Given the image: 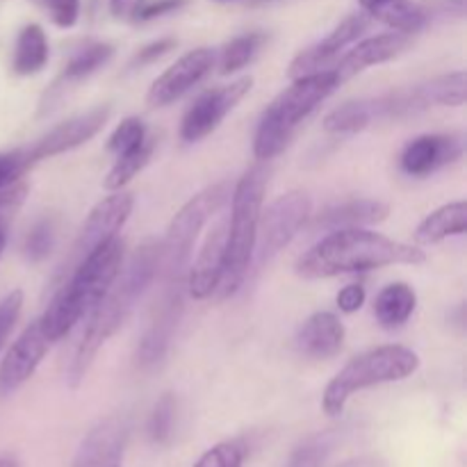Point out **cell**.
I'll list each match as a JSON object with an SVG mask.
<instances>
[{"label":"cell","instance_id":"cell-35","mask_svg":"<svg viewBox=\"0 0 467 467\" xmlns=\"http://www.w3.org/2000/svg\"><path fill=\"white\" fill-rule=\"evenodd\" d=\"M246 445L242 441H223L201 454L192 467H244Z\"/></svg>","mask_w":467,"mask_h":467},{"label":"cell","instance_id":"cell-43","mask_svg":"<svg viewBox=\"0 0 467 467\" xmlns=\"http://www.w3.org/2000/svg\"><path fill=\"white\" fill-rule=\"evenodd\" d=\"M337 467H388L383 459H377V456H360V459H349Z\"/></svg>","mask_w":467,"mask_h":467},{"label":"cell","instance_id":"cell-44","mask_svg":"<svg viewBox=\"0 0 467 467\" xmlns=\"http://www.w3.org/2000/svg\"><path fill=\"white\" fill-rule=\"evenodd\" d=\"M388 3H392V0H358L360 12L369 14V18H372L374 12H379V9H381V7H386Z\"/></svg>","mask_w":467,"mask_h":467},{"label":"cell","instance_id":"cell-20","mask_svg":"<svg viewBox=\"0 0 467 467\" xmlns=\"http://www.w3.org/2000/svg\"><path fill=\"white\" fill-rule=\"evenodd\" d=\"M345 324L331 310H317L299 327L295 345L301 356L313 360H328L337 356L345 345Z\"/></svg>","mask_w":467,"mask_h":467},{"label":"cell","instance_id":"cell-39","mask_svg":"<svg viewBox=\"0 0 467 467\" xmlns=\"http://www.w3.org/2000/svg\"><path fill=\"white\" fill-rule=\"evenodd\" d=\"M187 3H190V0H144L141 7L135 12V16H132V21H155V18L178 12V9L185 7Z\"/></svg>","mask_w":467,"mask_h":467},{"label":"cell","instance_id":"cell-14","mask_svg":"<svg viewBox=\"0 0 467 467\" xmlns=\"http://www.w3.org/2000/svg\"><path fill=\"white\" fill-rule=\"evenodd\" d=\"M369 23V14L365 12H356L349 14L347 18H342L331 32H328L324 39H319L317 44L308 46V48L301 50L290 64V78H301L308 76V73H317V71H327L328 67L333 68L336 59L342 57L349 46H354L360 36L368 32Z\"/></svg>","mask_w":467,"mask_h":467},{"label":"cell","instance_id":"cell-1","mask_svg":"<svg viewBox=\"0 0 467 467\" xmlns=\"http://www.w3.org/2000/svg\"><path fill=\"white\" fill-rule=\"evenodd\" d=\"M160 263H162L160 242L149 237V240L137 246L130 260L121 265V272H119L117 281L112 283L108 295L87 315V327L82 331L80 342H78L71 365L67 369L68 386L78 388L85 381L99 351L108 345L109 337L117 336L119 328L128 322V317L135 310L137 301L144 296L150 283L158 278Z\"/></svg>","mask_w":467,"mask_h":467},{"label":"cell","instance_id":"cell-13","mask_svg":"<svg viewBox=\"0 0 467 467\" xmlns=\"http://www.w3.org/2000/svg\"><path fill=\"white\" fill-rule=\"evenodd\" d=\"M109 114H112L109 105H99V108L87 109V112L76 114V117L67 119V121L50 128L48 132H44V135L35 141V144L26 149L32 167H35L36 162H41V160L57 158V155L68 153V150L78 149V146L94 140V137L105 128Z\"/></svg>","mask_w":467,"mask_h":467},{"label":"cell","instance_id":"cell-9","mask_svg":"<svg viewBox=\"0 0 467 467\" xmlns=\"http://www.w3.org/2000/svg\"><path fill=\"white\" fill-rule=\"evenodd\" d=\"M251 87H254V78L242 76L228 85H219L214 89L203 91L199 99H194V103L187 108L185 117H182V141L196 144V141H203L205 137L213 135L222 126L223 119L237 108V103L249 94Z\"/></svg>","mask_w":467,"mask_h":467},{"label":"cell","instance_id":"cell-26","mask_svg":"<svg viewBox=\"0 0 467 467\" xmlns=\"http://www.w3.org/2000/svg\"><path fill=\"white\" fill-rule=\"evenodd\" d=\"M424 109L429 108H461L467 99V73L451 71L433 80L415 85Z\"/></svg>","mask_w":467,"mask_h":467},{"label":"cell","instance_id":"cell-6","mask_svg":"<svg viewBox=\"0 0 467 467\" xmlns=\"http://www.w3.org/2000/svg\"><path fill=\"white\" fill-rule=\"evenodd\" d=\"M420 369V356L404 345H383L351 358L328 381L322 395V410L328 418H340L356 392L386 383L404 381Z\"/></svg>","mask_w":467,"mask_h":467},{"label":"cell","instance_id":"cell-23","mask_svg":"<svg viewBox=\"0 0 467 467\" xmlns=\"http://www.w3.org/2000/svg\"><path fill=\"white\" fill-rule=\"evenodd\" d=\"M418 308V292L409 283H390L374 299V317L386 331H397L413 317Z\"/></svg>","mask_w":467,"mask_h":467},{"label":"cell","instance_id":"cell-45","mask_svg":"<svg viewBox=\"0 0 467 467\" xmlns=\"http://www.w3.org/2000/svg\"><path fill=\"white\" fill-rule=\"evenodd\" d=\"M5 246H7V219L0 217V258L5 254Z\"/></svg>","mask_w":467,"mask_h":467},{"label":"cell","instance_id":"cell-28","mask_svg":"<svg viewBox=\"0 0 467 467\" xmlns=\"http://www.w3.org/2000/svg\"><path fill=\"white\" fill-rule=\"evenodd\" d=\"M372 18L386 23L390 30L401 32L406 36H413L427 27L429 12L420 3H413V0H392L386 7L374 12Z\"/></svg>","mask_w":467,"mask_h":467},{"label":"cell","instance_id":"cell-8","mask_svg":"<svg viewBox=\"0 0 467 467\" xmlns=\"http://www.w3.org/2000/svg\"><path fill=\"white\" fill-rule=\"evenodd\" d=\"M310 217H313V201L304 190H290L276 196L267 208L263 205L254 254L258 267L272 263L283 249H287Z\"/></svg>","mask_w":467,"mask_h":467},{"label":"cell","instance_id":"cell-41","mask_svg":"<svg viewBox=\"0 0 467 467\" xmlns=\"http://www.w3.org/2000/svg\"><path fill=\"white\" fill-rule=\"evenodd\" d=\"M365 301H368V292H365V287L360 285V283H349V285L342 287L336 296L337 308H340V313L345 315L358 313V310L365 306Z\"/></svg>","mask_w":467,"mask_h":467},{"label":"cell","instance_id":"cell-25","mask_svg":"<svg viewBox=\"0 0 467 467\" xmlns=\"http://www.w3.org/2000/svg\"><path fill=\"white\" fill-rule=\"evenodd\" d=\"M114 57V46L108 41H91V44L82 46L80 50L71 55V59L67 62L64 71L59 73V78L55 80L53 91H62L67 85H76V82L87 80L89 76H94L96 71L109 64V59Z\"/></svg>","mask_w":467,"mask_h":467},{"label":"cell","instance_id":"cell-12","mask_svg":"<svg viewBox=\"0 0 467 467\" xmlns=\"http://www.w3.org/2000/svg\"><path fill=\"white\" fill-rule=\"evenodd\" d=\"M187 287L182 285H164L160 304L155 306L153 317L149 327L141 333L140 345H137V365L141 369H155L164 363L169 349H171L173 333L182 315V299H185Z\"/></svg>","mask_w":467,"mask_h":467},{"label":"cell","instance_id":"cell-11","mask_svg":"<svg viewBox=\"0 0 467 467\" xmlns=\"http://www.w3.org/2000/svg\"><path fill=\"white\" fill-rule=\"evenodd\" d=\"M214 64H217V53L208 46H201V48L181 55L171 67L164 68L150 82L149 94H146L149 108H167V105L181 100L213 71Z\"/></svg>","mask_w":467,"mask_h":467},{"label":"cell","instance_id":"cell-47","mask_svg":"<svg viewBox=\"0 0 467 467\" xmlns=\"http://www.w3.org/2000/svg\"><path fill=\"white\" fill-rule=\"evenodd\" d=\"M217 3H231V0H217Z\"/></svg>","mask_w":467,"mask_h":467},{"label":"cell","instance_id":"cell-19","mask_svg":"<svg viewBox=\"0 0 467 467\" xmlns=\"http://www.w3.org/2000/svg\"><path fill=\"white\" fill-rule=\"evenodd\" d=\"M410 44V36L401 35V32H381V35L368 36V39H358L349 50L342 53L337 64H333V71L337 73L340 82L351 80L354 76L363 73L365 68L379 67L390 59L400 57Z\"/></svg>","mask_w":467,"mask_h":467},{"label":"cell","instance_id":"cell-29","mask_svg":"<svg viewBox=\"0 0 467 467\" xmlns=\"http://www.w3.org/2000/svg\"><path fill=\"white\" fill-rule=\"evenodd\" d=\"M153 153H155V140L153 137H149V140H146L140 149L114 158V164L109 167L108 176H105V181H103L105 190L108 192L123 190V187H126L128 182H130L132 178H135L137 173H140L141 169L150 162Z\"/></svg>","mask_w":467,"mask_h":467},{"label":"cell","instance_id":"cell-10","mask_svg":"<svg viewBox=\"0 0 467 467\" xmlns=\"http://www.w3.org/2000/svg\"><path fill=\"white\" fill-rule=\"evenodd\" d=\"M132 208H135V196L126 190L109 192L105 199L91 208L89 217L82 223L80 233H78L76 242H73L71 255L67 258L68 267H76L82 258L96 251L99 246L108 244V242L117 240L121 228L130 219Z\"/></svg>","mask_w":467,"mask_h":467},{"label":"cell","instance_id":"cell-37","mask_svg":"<svg viewBox=\"0 0 467 467\" xmlns=\"http://www.w3.org/2000/svg\"><path fill=\"white\" fill-rule=\"evenodd\" d=\"M23 301H26V296H23L21 290L7 292V295L0 299V351L5 349L9 336H12V331L16 328L18 317H21L23 313Z\"/></svg>","mask_w":467,"mask_h":467},{"label":"cell","instance_id":"cell-2","mask_svg":"<svg viewBox=\"0 0 467 467\" xmlns=\"http://www.w3.org/2000/svg\"><path fill=\"white\" fill-rule=\"evenodd\" d=\"M427 260L418 244L392 240L369 228H347L327 233L296 260V274L308 281L363 274L395 265H422Z\"/></svg>","mask_w":467,"mask_h":467},{"label":"cell","instance_id":"cell-21","mask_svg":"<svg viewBox=\"0 0 467 467\" xmlns=\"http://www.w3.org/2000/svg\"><path fill=\"white\" fill-rule=\"evenodd\" d=\"M390 217V205L379 199H347L331 203L315 214L313 228L322 233L347 231V228H368Z\"/></svg>","mask_w":467,"mask_h":467},{"label":"cell","instance_id":"cell-31","mask_svg":"<svg viewBox=\"0 0 467 467\" xmlns=\"http://www.w3.org/2000/svg\"><path fill=\"white\" fill-rule=\"evenodd\" d=\"M336 442V431L315 433V436L306 438L304 442L295 447V451H292L283 467H327Z\"/></svg>","mask_w":467,"mask_h":467},{"label":"cell","instance_id":"cell-4","mask_svg":"<svg viewBox=\"0 0 467 467\" xmlns=\"http://www.w3.org/2000/svg\"><path fill=\"white\" fill-rule=\"evenodd\" d=\"M340 78L333 68L292 78L260 117L254 135V155L258 162H269L290 146L301 123L340 87Z\"/></svg>","mask_w":467,"mask_h":467},{"label":"cell","instance_id":"cell-3","mask_svg":"<svg viewBox=\"0 0 467 467\" xmlns=\"http://www.w3.org/2000/svg\"><path fill=\"white\" fill-rule=\"evenodd\" d=\"M123 265V242L112 240L91 251L71 269L68 281L55 290L53 299L39 317V327L50 342L62 340L100 304L117 281Z\"/></svg>","mask_w":467,"mask_h":467},{"label":"cell","instance_id":"cell-32","mask_svg":"<svg viewBox=\"0 0 467 467\" xmlns=\"http://www.w3.org/2000/svg\"><path fill=\"white\" fill-rule=\"evenodd\" d=\"M55 244H57V222L55 217H44L27 231L23 240V255L27 263L39 265L53 254Z\"/></svg>","mask_w":467,"mask_h":467},{"label":"cell","instance_id":"cell-40","mask_svg":"<svg viewBox=\"0 0 467 467\" xmlns=\"http://www.w3.org/2000/svg\"><path fill=\"white\" fill-rule=\"evenodd\" d=\"M176 48V39H171V36H167V39H158V41H150V44H146L144 48L137 50V55L132 57L130 67H149V64L158 62V59H162L164 55H169L171 50Z\"/></svg>","mask_w":467,"mask_h":467},{"label":"cell","instance_id":"cell-36","mask_svg":"<svg viewBox=\"0 0 467 467\" xmlns=\"http://www.w3.org/2000/svg\"><path fill=\"white\" fill-rule=\"evenodd\" d=\"M32 169L30 158L26 149H14L0 153V194L7 192L9 187L18 185L21 178Z\"/></svg>","mask_w":467,"mask_h":467},{"label":"cell","instance_id":"cell-22","mask_svg":"<svg viewBox=\"0 0 467 467\" xmlns=\"http://www.w3.org/2000/svg\"><path fill=\"white\" fill-rule=\"evenodd\" d=\"M467 233V203L463 199L441 205L420 222L415 228V244H441L447 237H459Z\"/></svg>","mask_w":467,"mask_h":467},{"label":"cell","instance_id":"cell-15","mask_svg":"<svg viewBox=\"0 0 467 467\" xmlns=\"http://www.w3.org/2000/svg\"><path fill=\"white\" fill-rule=\"evenodd\" d=\"M53 342L44 336L39 319L27 324L21 336L12 342L7 354L0 360V397H9L26 386L35 372L39 369L41 360L48 354Z\"/></svg>","mask_w":467,"mask_h":467},{"label":"cell","instance_id":"cell-5","mask_svg":"<svg viewBox=\"0 0 467 467\" xmlns=\"http://www.w3.org/2000/svg\"><path fill=\"white\" fill-rule=\"evenodd\" d=\"M265 190H267V171L263 164L251 167L242 173L231 192V217L226 235V267H223L222 283H219V299H228L235 295L246 281L254 265L255 240H258L260 213L265 205Z\"/></svg>","mask_w":467,"mask_h":467},{"label":"cell","instance_id":"cell-16","mask_svg":"<svg viewBox=\"0 0 467 467\" xmlns=\"http://www.w3.org/2000/svg\"><path fill=\"white\" fill-rule=\"evenodd\" d=\"M465 153L463 137L459 135H420L404 146L400 167L410 178H427L441 169L456 164Z\"/></svg>","mask_w":467,"mask_h":467},{"label":"cell","instance_id":"cell-33","mask_svg":"<svg viewBox=\"0 0 467 467\" xmlns=\"http://www.w3.org/2000/svg\"><path fill=\"white\" fill-rule=\"evenodd\" d=\"M176 397L171 392H164L158 401H155L153 410L149 418V438L155 445H167L173 436V424H176Z\"/></svg>","mask_w":467,"mask_h":467},{"label":"cell","instance_id":"cell-30","mask_svg":"<svg viewBox=\"0 0 467 467\" xmlns=\"http://www.w3.org/2000/svg\"><path fill=\"white\" fill-rule=\"evenodd\" d=\"M265 41H267V36L263 32H246V35H240L228 41L217 57L219 73L231 76V73H237L244 67H249L255 59V55L260 53V48L265 46Z\"/></svg>","mask_w":467,"mask_h":467},{"label":"cell","instance_id":"cell-42","mask_svg":"<svg viewBox=\"0 0 467 467\" xmlns=\"http://www.w3.org/2000/svg\"><path fill=\"white\" fill-rule=\"evenodd\" d=\"M144 0H108L109 12L114 18H132L137 9L141 7Z\"/></svg>","mask_w":467,"mask_h":467},{"label":"cell","instance_id":"cell-17","mask_svg":"<svg viewBox=\"0 0 467 467\" xmlns=\"http://www.w3.org/2000/svg\"><path fill=\"white\" fill-rule=\"evenodd\" d=\"M128 442V424L121 418L96 422L78 445L71 467H123Z\"/></svg>","mask_w":467,"mask_h":467},{"label":"cell","instance_id":"cell-18","mask_svg":"<svg viewBox=\"0 0 467 467\" xmlns=\"http://www.w3.org/2000/svg\"><path fill=\"white\" fill-rule=\"evenodd\" d=\"M226 235L228 222H219L205 237L203 246L196 254L194 263H190L187 272V295L196 301H205L217 295L222 283L223 267H226Z\"/></svg>","mask_w":467,"mask_h":467},{"label":"cell","instance_id":"cell-27","mask_svg":"<svg viewBox=\"0 0 467 467\" xmlns=\"http://www.w3.org/2000/svg\"><path fill=\"white\" fill-rule=\"evenodd\" d=\"M377 121L374 99L347 100L324 117V130L331 135H356Z\"/></svg>","mask_w":467,"mask_h":467},{"label":"cell","instance_id":"cell-7","mask_svg":"<svg viewBox=\"0 0 467 467\" xmlns=\"http://www.w3.org/2000/svg\"><path fill=\"white\" fill-rule=\"evenodd\" d=\"M231 199L228 182H214L192 196L169 222L167 235L160 242V274L164 285L187 287V272H190L192 254L205 223L222 210V205Z\"/></svg>","mask_w":467,"mask_h":467},{"label":"cell","instance_id":"cell-46","mask_svg":"<svg viewBox=\"0 0 467 467\" xmlns=\"http://www.w3.org/2000/svg\"><path fill=\"white\" fill-rule=\"evenodd\" d=\"M0 467H18V461L14 456H0Z\"/></svg>","mask_w":467,"mask_h":467},{"label":"cell","instance_id":"cell-24","mask_svg":"<svg viewBox=\"0 0 467 467\" xmlns=\"http://www.w3.org/2000/svg\"><path fill=\"white\" fill-rule=\"evenodd\" d=\"M48 57L50 48L44 27L39 23H27V26H23L16 36V44H14V73L16 76H35V73L44 71V67L48 64Z\"/></svg>","mask_w":467,"mask_h":467},{"label":"cell","instance_id":"cell-38","mask_svg":"<svg viewBox=\"0 0 467 467\" xmlns=\"http://www.w3.org/2000/svg\"><path fill=\"white\" fill-rule=\"evenodd\" d=\"M32 3L39 5L50 21L62 30L73 27L80 18V0H32Z\"/></svg>","mask_w":467,"mask_h":467},{"label":"cell","instance_id":"cell-34","mask_svg":"<svg viewBox=\"0 0 467 467\" xmlns=\"http://www.w3.org/2000/svg\"><path fill=\"white\" fill-rule=\"evenodd\" d=\"M149 130H146V123L140 117H128L119 123L112 130L108 140V150L119 158V155H126L130 150L140 149L146 140H149Z\"/></svg>","mask_w":467,"mask_h":467}]
</instances>
